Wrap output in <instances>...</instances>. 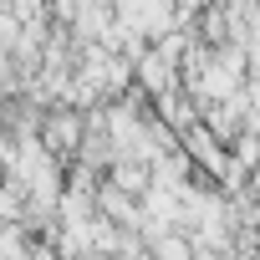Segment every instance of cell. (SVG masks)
I'll use <instances>...</instances> for the list:
<instances>
[{
	"label": "cell",
	"instance_id": "1",
	"mask_svg": "<svg viewBox=\"0 0 260 260\" xmlns=\"http://www.w3.org/2000/svg\"><path fill=\"white\" fill-rule=\"evenodd\" d=\"M36 138H41V148H46L56 164H72V153H77V143H82V107H72V102H51V107L41 112Z\"/></svg>",
	"mask_w": 260,
	"mask_h": 260
},
{
	"label": "cell",
	"instance_id": "2",
	"mask_svg": "<svg viewBox=\"0 0 260 260\" xmlns=\"http://www.w3.org/2000/svg\"><path fill=\"white\" fill-rule=\"evenodd\" d=\"M179 148L189 153V164L194 169H204L214 184H219V174H224V164H230V148L209 133V127L204 122H194V127H184V133H179Z\"/></svg>",
	"mask_w": 260,
	"mask_h": 260
},
{
	"label": "cell",
	"instance_id": "3",
	"mask_svg": "<svg viewBox=\"0 0 260 260\" xmlns=\"http://www.w3.org/2000/svg\"><path fill=\"white\" fill-rule=\"evenodd\" d=\"M199 122L209 127V133L230 148L240 133H245V92H235V97H214V102H204L199 107Z\"/></svg>",
	"mask_w": 260,
	"mask_h": 260
},
{
	"label": "cell",
	"instance_id": "4",
	"mask_svg": "<svg viewBox=\"0 0 260 260\" xmlns=\"http://www.w3.org/2000/svg\"><path fill=\"white\" fill-rule=\"evenodd\" d=\"M133 82L148 92V97H158V92H169L174 82H179V61L169 56V51H158L153 41H148V51L133 61Z\"/></svg>",
	"mask_w": 260,
	"mask_h": 260
},
{
	"label": "cell",
	"instance_id": "5",
	"mask_svg": "<svg viewBox=\"0 0 260 260\" xmlns=\"http://www.w3.org/2000/svg\"><path fill=\"white\" fill-rule=\"evenodd\" d=\"M153 112L174 127V133H184V127H194V122H199V102H194L179 82H174L169 92H158V97H153Z\"/></svg>",
	"mask_w": 260,
	"mask_h": 260
},
{
	"label": "cell",
	"instance_id": "6",
	"mask_svg": "<svg viewBox=\"0 0 260 260\" xmlns=\"http://www.w3.org/2000/svg\"><path fill=\"white\" fill-rule=\"evenodd\" d=\"M107 184H117L122 194H143L148 184H153V169L143 164V158H133V153H117L112 164H107V174H102Z\"/></svg>",
	"mask_w": 260,
	"mask_h": 260
},
{
	"label": "cell",
	"instance_id": "7",
	"mask_svg": "<svg viewBox=\"0 0 260 260\" xmlns=\"http://www.w3.org/2000/svg\"><path fill=\"white\" fill-rule=\"evenodd\" d=\"M143 240H148V260H194L189 230H153Z\"/></svg>",
	"mask_w": 260,
	"mask_h": 260
},
{
	"label": "cell",
	"instance_id": "8",
	"mask_svg": "<svg viewBox=\"0 0 260 260\" xmlns=\"http://www.w3.org/2000/svg\"><path fill=\"white\" fill-rule=\"evenodd\" d=\"M26 184L6 169V179H0V219H6V224H21V214H26Z\"/></svg>",
	"mask_w": 260,
	"mask_h": 260
},
{
	"label": "cell",
	"instance_id": "9",
	"mask_svg": "<svg viewBox=\"0 0 260 260\" xmlns=\"http://www.w3.org/2000/svg\"><path fill=\"white\" fill-rule=\"evenodd\" d=\"M112 255H117V260H148V240H143V230H117Z\"/></svg>",
	"mask_w": 260,
	"mask_h": 260
},
{
	"label": "cell",
	"instance_id": "10",
	"mask_svg": "<svg viewBox=\"0 0 260 260\" xmlns=\"http://www.w3.org/2000/svg\"><path fill=\"white\" fill-rule=\"evenodd\" d=\"M77 260H117V255H107V250H82Z\"/></svg>",
	"mask_w": 260,
	"mask_h": 260
}]
</instances>
